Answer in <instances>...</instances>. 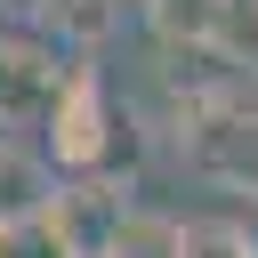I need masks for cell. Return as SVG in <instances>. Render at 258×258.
I'll return each instance as SVG.
<instances>
[{"instance_id": "obj_2", "label": "cell", "mask_w": 258, "mask_h": 258, "mask_svg": "<svg viewBox=\"0 0 258 258\" xmlns=\"http://www.w3.org/2000/svg\"><path fill=\"white\" fill-rule=\"evenodd\" d=\"M40 218H48V234L64 242V258H97L105 234H113V218H121V185H113V177H73V185L48 194Z\"/></svg>"}, {"instance_id": "obj_3", "label": "cell", "mask_w": 258, "mask_h": 258, "mask_svg": "<svg viewBox=\"0 0 258 258\" xmlns=\"http://www.w3.org/2000/svg\"><path fill=\"white\" fill-rule=\"evenodd\" d=\"M177 242H185V218H177V210L121 202V218H113V234H105L97 258H177Z\"/></svg>"}, {"instance_id": "obj_5", "label": "cell", "mask_w": 258, "mask_h": 258, "mask_svg": "<svg viewBox=\"0 0 258 258\" xmlns=\"http://www.w3.org/2000/svg\"><path fill=\"white\" fill-rule=\"evenodd\" d=\"M48 194H56L48 161L0 137V226H24V218H40V210H48Z\"/></svg>"}, {"instance_id": "obj_4", "label": "cell", "mask_w": 258, "mask_h": 258, "mask_svg": "<svg viewBox=\"0 0 258 258\" xmlns=\"http://www.w3.org/2000/svg\"><path fill=\"white\" fill-rule=\"evenodd\" d=\"M48 97H56V64H48V48L0 32V121L32 113V105H48Z\"/></svg>"}, {"instance_id": "obj_1", "label": "cell", "mask_w": 258, "mask_h": 258, "mask_svg": "<svg viewBox=\"0 0 258 258\" xmlns=\"http://www.w3.org/2000/svg\"><path fill=\"white\" fill-rule=\"evenodd\" d=\"M48 113V137H40V161L56 177H105L121 153H129V113L105 97L97 73H64L56 97L40 105Z\"/></svg>"}, {"instance_id": "obj_6", "label": "cell", "mask_w": 258, "mask_h": 258, "mask_svg": "<svg viewBox=\"0 0 258 258\" xmlns=\"http://www.w3.org/2000/svg\"><path fill=\"white\" fill-rule=\"evenodd\" d=\"M177 258H250V242H242V218H185V242H177Z\"/></svg>"}]
</instances>
